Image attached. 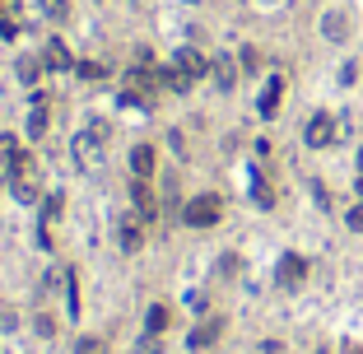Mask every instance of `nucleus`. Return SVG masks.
Returning a JSON list of instances; mask_svg holds the SVG:
<instances>
[{"label": "nucleus", "instance_id": "f257e3e1", "mask_svg": "<svg viewBox=\"0 0 363 354\" xmlns=\"http://www.w3.org/2000/svg\"><path fill=\"white\" fill-rule=\"evenodd\" d=\"M209 66H214L209 56H200L196 47H182V52L173 56V70H168V88H173V93H191V84L205 79Z\"/></svg>", "mask_w": 363, "mask_h": 354}, {"label": "nucleus", "instance_id": "f03ea898", "mask_svg": "<svg viewBox=\"0 0 363 354\" xmlns=\"http://www.w3.org/2000/svg\"><path fill=\"white\" fill-rule=\"evenodd\" d=\"M10 191L23 200V205H33L38 196H42V182H38V159L28 154V149H19V159H14V168H10Z\"/></svg>", "mask_w": 363, "mask_h": 354}, {"label": "nucleus", "instance_id": "7ed1b4c3", "mask_svg": "<svg viewBox=\"0 0 363 354\" xmlns=\"http://www.w3.org/2000/svg\"><path fill=\"white\" fill-rule=\"evenodd\" d=\"M219 215H224V200L205 191V196H191V200H187L182 219H187L191 229H214V224H219Z\"/></svg>", "mask_w": 363, "mask_h": 354}, {"label": "nucleus", "instance_id": "20e7f679", "mask_svg": "<svg viewBox=\"0 0 363 354\" xmlns=\"http://www.w3.org/2000/svg\"><path fill=\"white\" fill-rule=\"evenodd\" d=\"M303 144H308V149H326V144H335V117H330V112H312L308 126H303Z\"/></svg>", "mask_w": 363, "mask_h": 354}, {"label": "nucleus", "instance_id": "39448f33", "mask_svg": "<svg viewBox=\"0 0 363 354\" xmlns=\"http://www.w3.org/2000/svg\"><path fill=\"white\" fill-rule=\"evenodd\" d=\"M303 275H308V261H303V256H294V252H289V256H280L275 280H280L284 289H298V285H303Z\"/></svg>", "mask_w": 363, "mask_h": 354}, {"label": "nucleus", "instance_id": "423d86ee", "mask_svg": "<svg viewBox=\"0 0 363 354\" xmlns=\"http://www.w3.org/2000/svg\"><path fill=\"white\" fill-rule=\"evenodd\" d=\"M219 331H224V317H205L196 331L187 336V350H209V345L219 341Z\"/></svg>", "mask_w": 363, "mask_h": 354}, {"label": "nucleus", "instance_id": "0eeeda50", "mask_svg": "<svg viewBox=\"0 0 363 354\" xmlns=\"http://www.w3.org/2000/svg\"><path fill=\"white\" fill-rule=\"evenodd\" d=\"M280 103H284V79L270 75V79H265V88H261V103H256V108H261V117H275Z\"/></svg>", "mask_w": 363, "mask_h": 354}, {"label": "nucleus", "instance_id": "6e6552de", "mask_svg": "<svg viewBox=\"0 0 363 354\" xmlns=\"http://www.w3.org/2000/svg\"><path fill=\"white\" fill-rule=\"evenodd\" d=\"M131 173H135V182L154 177V144H135L131 149Z\"/></svg>", "mask_w": 363, "mask_h": 354}, {"label": "nucleus", "instance_id": "1a4fd4ad", "mask_svg": "<svg viewBox=\"0 0 363 354\" xmlns=\"http://www.w3.org/2000/svg\"><path fill=\"white\" fill-rule=\"evenodd\" d=\"M42 61L52 70H75V56H70V47L61 42V38H47V52H42Z\"/></svg>", "mask_w": 363, "mask_h": 354}, {"label": "nucleus", "instance_id": "9d476101", "mask_svg": "<svg viewBox=\"0 0 363 354\" xmlns=\"http://www.w3.org/2000/svg\"><path fill=\"white\" fill-rule=\"evenodd\" d=\"M98 154H103V140H98L93 131H84V135L75 140V159H79V168H93V164H98Z\"/></svg>", "mask_w": 363, "mask_h": 354}, {"label": "nucleus", "instance_id": "9b49d317", "mask_svg": "<svg viewBox=\"0 0 363 354\" xmlns=\"http://www.w3.org/2000/svg\"><path fill=\"white\" fill-rule=\"evenodd\" d=\"M209 75H214V84H219L224 93H233V84H238V66H233V56H214Z\"/></svg>", "mask_w": 363, "mask_h": 354}, {"label": "nucleus", "instance_id": "f8f14e48", "mask_svg": "<svg viewBox=\"0 0 363 354\" xmlns=\"http://www.w3.org/2000/svg\"><path fill=\"white\" fill-rule=\"evenodd\" d=\"M321 38H326V42H345V38H350V23H345L340 10H330L326 19H321Z\"/></svg>", "mask_w": 363, "mask_h": 354}, {"label": "nucleus", "instance_id": "ddd939ff", "mask_svg": "<svg viewBox=\"0 0 363 354\" xmlns=\"http://www.w3.org/2000/svg\"><path fill=\"white\" fill-rule=\"evenodd\" d=\"M14 159H19V140H14V135H0V182L10 177Z\"/></svg>", "mask_w": 363, "mask_h": 354}, {"label": "nucleus", "instance_id": "4468645a", "mask_svg": "<svg viewBox=\"0 0 363 354\" xmlns=\"http://www.w3.org/2000/svg\"><path fill=\"white\" fill-rule=\"evenodd\" d=\"M168 321H173V312H168L163 303H154V308L144 312V331H154V336H163V331H168Z\"/></svg>", "mask_w": 363, "mask_h": 354}, {"label": "nucleus", "instance_id": "2eb2a0df", "mask_svg": "<svg viewBox=\"0 0 363 354\" xmlns=\"http://www.w3.org/2000/svg\"><path fill=\"white\" fill-rule=\"evenodd\" d=\"M135 215H140V219H154V196H149V182H135Z\"/></svg>", "mask_w": 363, "mask_h": 354}, {"label": "nucleus", "instance_id": "dca6fc26", "mask_svg": "<svg viewBox=\"0 0 363 354\" xmlns=\"http://www.w3.org/2000/svg\"><path fill=\"white\" fill-rule=\"evenodd\" d=\"M117 243L126 247V252H140V229H135V219H126V224L117 229Z\"/></svg>", "mask_w": 363, "mask_h": 354}, {"label": "nucleus", "instance_id": "f3484780", "mask_svg": "<svg viewBox=\"0 0 363 354\" xmlns=\"http://www.w3.org/2000/svg\"><path fill=\"white\" fill-rule=\"evenodd\" d=\"M42 66H47V61H38V56H23V61H19V79H23V84H38Z\"/></svg>", "mask_w": 363, "mask_h": 354}, {"label": "nucleus", "instance_id": "a211bd4d", "mask_svg": "<svg viewBox=\"0 0 363 354\" xmlns=\"http://www.w3.org/2000/svg\"><path fill=\"white\" fill-rule=\"evenodd\" d=\"M28 135H33V140H42V135H47V108H42V103L28 112Z\"/></svg>", "mask_w": 363, "mask_h": 354}, {"label": "nucleus", "instance_id": "6ab92c4d", "mask_svg": "<svg viewBox=\"0 0 363 354\" xmlns=\"http://www.w3.org/2000/svg\"><path fill=\"white\" fill-rule=\"evenodd\" d=\"M38 10H42L47 19H66V14H70V5H66V0H38Z\"/></svg>", "mask_w": 363, "mask_h": 354}, {"label": "nucleus", "instance_id": "aec40b11", "mask_svg": "<svg viewBox=\"0 0 363 354\" xmlns=\"http://www.w3.org/2000/svg\"><path fill=\"white\" fill-rule=\"evenodd\" d=\"M75 354H108V345H103L98 336H79V341H75Z\"/></svg>", "mask_w": 363, "mask_h": 354}, {"label": "nucleus", "instance_id": "412c9836", "mask_svg": "<svg viewBox=\"0 0 363 354\" xmlns=\"http://www.w3.org/2000/svg\"><path fill=\"white\" fill-rule=\"evenodd\" d=\"M135 354H163V336H154V331H144V341L135 345Z\"/></svg>", "mask_w": 363, "mask_h": 354}, {"label": "nucleus", "instance_id": "4be33fe9", "mask_svg": "<svg viewBox=\"0 0 363 354\" xmlns=\"http://www.w3.org/2000/svg\"><path fill=\"white\" fill-rule=\"evenodd\" d=\"M75 70H79V75H84V79H103V75H108V70H103L98 61H79Z\"/></svg>", "mask_w": 363, "mask_h": 354}, {"label": "nucleus", "instance_id": "5701e85b", "mask_svg": "<svg viewBox=\"0 0 363 354\" xmlns=\"http://www.w3.org/2000/svg\"><path fill=\"white\" fill-rule=\"evenodd\" d=\"M345 224H350V229H363V200H359V205H354L350 215H345Z\"/></svg>", "mask_w": 363, "mask_h": 354}, {"label": "nucleus", "instance_id": "b1692460", "mask_svg": "<svg viewBox=\"0 0 363 354\" xmlns=\"http://www.w3.org/2000/svg\"><path fill=\"white\" fill-rule=\"evenodd\" d=\"M242 66H247V70H261V56H256L252 47H247V52H242Z\"/></svg>", "mask_w": 363, "mask_h": 354}, {"label": "nucleus", "instance_id": "393cba45", "mask_svg": "<svg viewBox=\"0 0 363 354\" xmlns=\"http://www.w3.org/2000/svg\"><path fill=\"white\" fill-rule=\"evenodd\" d=\"M354 191H359V200H363V173H359V177H354Z\"/></svg>", "mask_w": 363, "mask_h": 354}, {"label": "nucleus", "instance_id": "a878e982", "mask_svg": "<svg viewBox=\"0 0 363 354\" xmlns=\"http://www.w3.org/2000/svg\"><path fill=\"white\" fill-rule=\"evenodd\" d=\"M359 173H363V144H359Z\"/></svg>", "mask_w": 363, "mask_h": 354}]
</instances>
